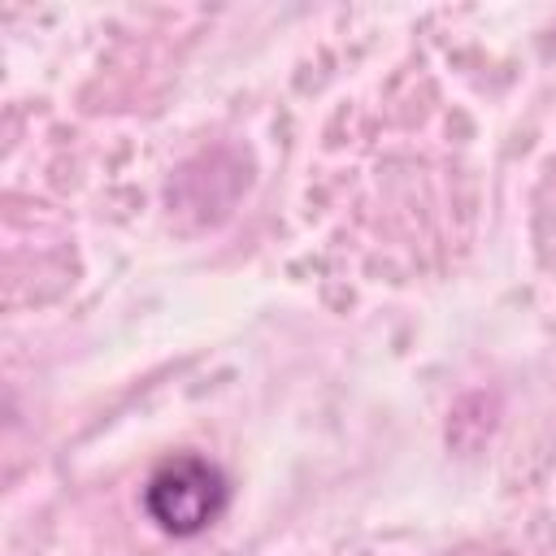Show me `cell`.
<instances>
[{
  "label": "cell",
  "instance_id": "cell-1",
  "mask_svg": "<svg viewBox=\"0 0 556 556\" xmlns=\"http://www.w3.org/2000/svg\"><path fill=\"white\" fill-rule=\"evenodd\" d=\"M143 508L165 534L191 539L226 508V478L204 456H174L148 478Z\"/></svg>",
  "mask_w": 556,
  "mask_h": 556
}]
</instances>
